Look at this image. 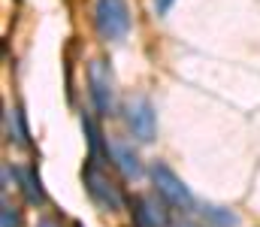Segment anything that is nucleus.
I'll return each mask as SVG.
<instances>
[{"label":"nucleus","instance_id":"1","mask_svg":"<svg viewBox=\"0 0 260 227\" xmlns=\"http://www.w3.org/2000/svg\"><path fill=\"white\" fill-rule=\"evenodd\" d=\"M82 182H85V191L91 197V203L103 212H121L124 206V194H121V185L106 173V167L94 157L85 160L82 167Z\"/></svg>","mask_w":260,"mask_h":227},{"label":"nucleus","instance_id":"2","mask_svg":"<svg viewBox=\"0 0 260 227\" xmlns=\"http://www.w3.org/2000/svg\"><path fill=\"white\" fill-rule=\"evenodd\" d=\"M94 27L103 43H121L130 34L127 0H97L94 3Z\"/></svg>","mask_w":260,"mask_h":227},{"label":"nucleus","instance_id":"3","mask_svg":"<svg viewBox=\"0 0 260 227\" xmlns=\"http://www.w3.org/2000/svg\"><path fill=\"white\" fill-rule=\"evenodd\" d=\"M151 182H154V191L173 206V209H179V212H191V209H200L194 200V194H191V188L167 167V164H154L151 167Z\"/></svg>","mask_w":260,"mask_h":227},{"label":"nucleus","instance_id":"4","mask_svg":"<svg viewBox=\"0 0 260 227\" xmlns=\"http://www.w3.org/2000/svg\"><path fill=\"white\" fill-rule=\"evenodd\" d=\"M88 91H91V103L97 109V115H112L115 112V79L106 61H91L88 64Z\"/></svg>","mask_w":260,"mask_h":227},{"label":"nucleus","instance_id":"5","mask_svg":"<svg viewBox=\"0 0 260 227\" xmlns=\"http://www.w3.org/2000/svg\"><path fill=\"white\" fill-rule=\"evenodd\" d=\"M124 121H127V131L133 134V140L154 143V137H157V115H154V106H151L148 97H133V100H127Z\"/></svg>","mask_w":260,"mask_h":227},{"label":"nucleus","instance_id":"6","mask_svg":"<svg viewBox=\"0 0 260 227\" xmlns=\"http://www.w3.org/2000/svg\"><path fill=\"white\" fill-rule=\"evenodd\" d=\"M167 206L170 203L160 194L157 197H133V212H136L139 227H173Z\"/></svg>","mask_w":260,"mask_h":227},{"label":"nucleus","instance_id":"7","mask_svg":"<svg viewBox=\"0 0 260 227\" xmlns=\"http://www.w3.org/2000/svg\"><path fill=\"white\" fill-rule=\"evenodd\" d=\"M112 160H115V167L121 170V176L124 179H142V160H139V154H136V149L130 146V143H124V140H112Z\"/></svg>","mask_w":260,"mask_h":227},{"label":"nucleus","instance_id":"8","mask_svg":"<svg viewBox=\"0 0 260 227\" xmlns=\"http://www.w3.org/2000/svg\"><path fill=\"white\" fill-rule=\"evenodd\" d=\"M82 131H85V137H88V149H91L88 157H94V160H100V164L112 160V143L103 140V131L97 127V121H94L91 115H82Z\"/></svg>","mask_w":260,"mask_h":227},{"label":"nucleus","instance_id":"9","mask_svg":"<svg viewBox=\"0 0 260 227\" xmlns=\"http://www.w3.org/2000/svg\"><path fill=\"white\" fill-rule=\"evenodd\" d=\"M18 182H21V191H24V200L30 206H43L46 203V194H43V185H40V176H37V167H27V170H15Z\"/></svg>","mask_w":260,"mask_h":227},{"label":"nucleus","instance_id":"10","mask_svg":"<svg viewBox=\"0 0 260 227\" xmlns=\"http://www.w3.org/2000/svg\"><path fill=\"white\" fill-rule=\"evenodd\" d=\"M200 215H203L206 224H212V227H239V215L236 212H230L224 206H215V203H203Z\"/></svg>","mask_w":260,"mask_h":227},{"label":"nucleus","instance_id":"11","mask_svg":"<svg viewBox=\"0 0 260 227\" xmlns=\"http://www.w3.org/2000/svg\"><path fill=\"white\" fill-rule=\"evenodd\" d=\"M0 227H21V209L9 203L6 194H3V209H0Z\"/></svg>","mask_w":260,"mask_h":227},{"label":"nucleus","instance_id":"12","mask_svg":"<svg viewBox=\"0 0 260 227\" xmlns=\"http://www.w3.org/2000/svg\"><path fill=\"white\" fill-rule=\"evenodd\" d=\"M151 3H154V12H157V15H167L176 0H151Z\"/></svg>","mask_w":260,"mask_h":227},{"label":"nucleus","instance_id":"13","mask_svg":"<svg viewBox=\"0 0 260 227\" xmlns=\"http://www.w3.org/2000/svg\"><path fill=\"white\" fill-rule=\"evenodd\" d=\"M37 227H61V221H55V218H40Z\"/></svg>","mask_w":260,"mask_h":227},{"label":"nucleus","instance_id":"14","mask_svg":"<svg viewBox=\"0 0 260 227\" xmlns=\"http://www.w3.org/2000/svg\"><path fill=\"white\" fill-rule=\"evenodd\" d=\"M173 227H203V224H197V221H176Z\"/></svg>","mask_w":260,"mask_h":227}]
</instances>
